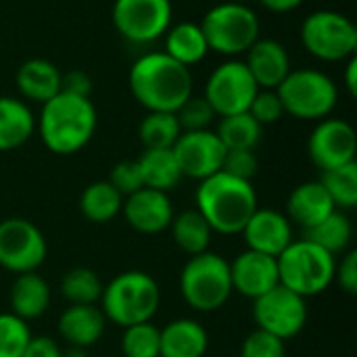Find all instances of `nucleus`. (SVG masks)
<instances>
[{"label":"nucleus","instance_id":"obj_1","mask_svg":"<svg viewBox=\"0 0 357 357\" xmlns=\"http://www.w3.org/2000/svg\"><path fill=\"white\" fill-rule=\"evenodd\" d=\"M130 92L146 111L176 113L192 96V73L169 54L146 52L130 67Z\"/></svg>","mask_w":357,"mask_h":357},{"label":"nucleus","instance_id":"obj_2","mask_svg":"<svg viewBox=\"0 0 357 357\" xmlns=\"http://www.w3.org/2000/svg\"><path fill=\"white\" fill-rule=\"evenodd\" d=\"M96 123V107L88 96L59 92L42 105L36 128L50 153L73 155L92 140Z\"/></svg>","mask_w":357,"mask_h":357},{"label":"nucleus","instance_id":"obj_3","mask_svg":"<svg viewBox=\"0 0 357 357\" xmlns=\"http://www.w3.org/2000/svg\"><path fill=\"white\" fill-rule=\"evenodd\" d=\"M197 211L207 220L213 232L224 236L241 234L257 209V190L253 182L218 172L199 182Z\"/></svg>","mask_w":357,"mask_h":357},{"label":"nucleus","instance_id":"obj_4","mask_svg":"<svg viewBox=\"0 0 357 357\" xmlns=\"http://www.w3.org/2000/svg\"><path fill=\"white\" fill-rule=\"evenodd\" d=\"M159 305V282L151 274L140 270L121 272L115 278H111L102 287V295L98 301V307L105 314L107 322L119 328L153 322Z\"/></svg>","mask_w":357,"mask_h":357},{"label":"nucleus","instance_id":"obj_5","mask_svg":"<svg viewBox=\"0 0 357 357\" xmlns=\"http://www.w3.org/2000/svg\"><path fill=\"white\" fill-rule=\"evenodd\" d=\"M276 264L280 284L303 299L322 295L335 282L337 257L307 238L293 241L276 257Z\"/></svg>","mask_w":357,"mask_h":357},{"label":"nucleus","instance_id":"obj_6","mask_svg":"<svg viewBox=\"0 0 357 357\" xmlns=\"http://www.w3.org/2000/svg\"><path fill=\"white\" fill-rule=\"evenodd\" d=\"M230 264L213 253L205 251L188 257L180 272V295L195 312H218L232 297Z\"/></svg>","mask_w":357,"mask_h":357},{"label":"nucleus","instance_id":"obj_7","mask_svg":"<svg viewBox=\"0 0 357 357\" xmlns=\"http://www.w3.org/2000/svg\"><path fill=\"white\" fill-rule=\"evenodd\" d=\"M284 115L303 121H320L328 117L339 102V88L331 75L318 69H291L276 88Z\"/></svg>","mask_w":357,"mask_h":357},{"label":"nucleus","instance_id":"obj_8","mask_svg":"<svg viewBox=\"0 0 357 357\" xmlns=\"http://www.w3.org/2000/svg\"><path fill=\"white\" fill-rule=\"evenodd\" d=\"M209 50L236 56L251 48V44L259 38V17L249 4L238 2H222L209 8L199 23Z\"/></svg>","mask_w":357,"mask_h":357},{"label":"nucleus","instance_id":"obj_9","mask_svg":"<svg viewBox=\"0 0 357 357\" xmlns=\"http://www.w3.org/2000/svg\"><path fill=\"white\" fill-rule=\"evenodd\" d=\"M301 44L318 61H347L356 56V23L339 10H314L301 23Z\"/></svg>","mask_w":357,"mask_h":357},{"label":"nucleus","instance_id":"obj_10","mask_svg":"<svg viewBox=\"0 0 357 357\" xmlns=\"http://www.w3.org/2000/svg\"><path fill=\"white\" fill-rule=\"evenodd\" d=\"M172 0H115L113 25L121 38L134 44H151L172 25Z\"/></svg>","mask_w":357,"mask_h":357},{"label":"nucleus","instance_id":"obj_11","mask_svg":"<svg viewBox=\"0 0 357 357\" xmlns=\"http://www.w3.org/2000/svg\"><path fill=\"white\" fill-rule=\"evenodd\" d=\"M307 299L278 284L253 301V320L259 331H266L280 341L295 339L307 324Z\"/></svg>","mask_w":357,"mask_h":357},{"label":"nucleus","instance_id":"obj_12","mask_svg":"<svg viewBox=\"0 0 357 357\" xmlns=\"http://www.w3.org/2000/svg\"><path fill=\"white\" fill-rule=\"evenodd\" d=\"M46 255L48 245L36 224L23 218L0 222V268L10 274L38 272Z\"/></svg>","mask_w":357,"mask_h":357},{"label":"nucleus","instance_id":"obj_13","mask_svg":"<svg viewBox=\"0 0 357 357\" xmlns=\"http://www.w3.org/2000/svg\"><path fill=\"white\" fill-rule=\"evenodd\" d=\"M257 90L259 86L255 84L247 65L243 61L230 59L211 71L203 96L207 98L215 115L226 117L249 111V105L255 98Z\"/></svg>","mask_w":357,"mask_h":357},{"label":"nucleus","instance_id":"obj_14","mask_svg":"<svg viewBox=\"0 0 357 357\" xmlns=\"http://www.w3.org/2000/svg\"><path fill=\"white\" fill-rule=\"evenodd\" d=\"M307 153L320 172L354 163L357 153V134L354 126L339 117L320 119L310 134Z\"/></svg>","mask_w":357,"mask_h":357},{"label":"nucleus","instance_id":"obj_15","mask_svg":"<svg viewBox=\"0 0 357 357\" xmlns=\"http://www.w3.org/2000/svg\"><path fill=\"white\" fill-rule=\"evenodd\" d=\"M172 151L182 176L199 182L222 172L226 159V146L213 130L182 132Z\"/></svg>","mask_w":357,"mask_h":357},{"label":"nucleus","instance_id":"obj_16","mask_svg":"<svg viewBox=\"0 0 357 357\" xmlns=\"http://www.w3.org/2000/svg\"><path fill=\"white\" fill-rule=\"evenodd\" d=\"M121 213L132 230L149 236L167 230L176 215L169 195L153 188H140L126 197Z\"/></svg>","mask_w":357,"mask_h":357},{"label":"nucleus","instance_id":"obj_17","mask_svg":"<svg viewBox=\"0 0 357 357\" xmlns=\"http://www.w3.org/2000/svg\"><path fill=\"white\" fill-rule=\"evenodd\" d=\"M228 264H230L232 291L247 299L255 301L257 297L266 295L268 291L280 284L276 257L247 249Z\"/></svg>","mask_w":357,"mask_h":357},{"label":"nucleus","instance_id":"obj_18","mask_svg":"<svg viewBox=\"0 0 357 357\" xmlns=\"http://www.w3.org/2000/svg\"><path fill=\"white\" fill-rule=\"evenodd\" d=\"M241 234L247 243V249L278 257L293 243V224L276 209L257 207Z\"/></svg>","mask_w":357,"mask_h":357},{"label":"nucleus","instance_id":"obj_19","mask_svg":"<svg viewBox=\"0 0 357 357\" xmlns=\"http://www.w3.org/2000/svg\"><path fill=\"white\" fill-rule=\"evenodd\" d=\"M245 54L243 63L261 90H276L293 69L287 46L272 38H257Z\"/></svg>","mask_w":357,"mask_h":357},{"label":"nucleus","instance_id":"obj_20","mask_svg":"<svg viewBox=\"0 0 357 357\" xmlns=\"http://www.w3.org/2000/svg\"><path fill=\"white\" fill-rule=\"evenodd\" d=\"M59 337L67 347H94L107 328V318L98 305H69L59 316Z\"/></svg>","mask_w":357,"mask_h":357},{"label":"nucleus","instance_id":"obj_21","mask_svg":"<svg viewBox=\"0 0 357 357\" xmlns=\"http://www.w3.org/2000/svg\"><path fill=\"white\" fill-rule=\"evenodd\" d=\"M333 211H337L333 199L320 180L299 184L287 199V218L291 224L301 226L305 232L324 222Z\"/></svg>","mask_w":357,"mask_h":357},{"label":"nucleus","instance_id":"obj_22","mask_svg":"<svg viewBox=\"0 0 357 357\" xmlns=\"http://www.w3.org/2000/svg\"><path fill=\"white\" fill-rule=\"evenodd\" d=\"M209 335L205 326L192 318H178L161 328L159 357H205Z\"/></svg>","mask_w":357,"mask_h":357},{"label":"nucleus","instance_id":"obj_23","mask_svg":"<svg viewBox=\"0 0 357 357\" xmlns=\"http://www.w3.org/2000/svg\"><path fill=\"white\" fill-rule=\"evenodd\" d=\"M63 73L54 63L46 59H27L19 65L15 75V86L25 100L44 105L61 92Z\"/></svg>","mask_w":357,"mask_h":357},{"label":"nucleus","instance_id":"obj_24","mask_svg":"<svg viewBox=\"0 0 357 357\" xmlns=\"http://www.w3.org/2000/svg\"><path fill=\"white\" fill-rule=\"evenodd\" d=\"M50 287L38 272L17 274L10 287V314L29 322L42 318L50 307Z\"/></svg>","mask_w":357,"mask_h":357},{"label":"nucleus","instance_id":"obj_25","mask_svg":"<svg viewBox=\"0 0 357 357\" xmlns=\"http://www.w3.org/2000/svg\"><path fill=\"white\" fill-rule=\"evenodd\" d=\"M36 132L29 105L15 96H0V153L23 146Z\"/></svg>","mask_w":357,"mask_h":357},{"label":"nucleus","instance_id":"obj_26","mask_svg":"<svg viewBox=\"0 0 357 357\" xmlns=\"http://www.w3.org/2000/svg\"><path fill=\"white\" fill-rule=\"evenodd\" d=\"M136 163L144 188H153L169 195V190H174L184 178L172 149H144L142 155L136 159Z\"/></svg>","mask_w":357,"mask_h":357},{"label":"nucleus","instance_id":"obj_27","mask_svg":"<svg viewBox=\"0 0 357 357\" xmlns=\"http://www.w3.org/2000/svg\"><path fill=\"white\" fill-rule=\"evenodd\" d=\"M163 38H165L163 52L188 69L192 65H199L209 52L205 33H203L199 23L182 21L176 25H169V29L165 31Z\"/></svg>","mask_w":357,"mask_h":357},{"label":"nucleus","instance_id":"obj_28","mask_svg":"<svg viewBox=\"0 0 357 357\" xmlns=\"http://www.w3.org/2000/svg\"><path fill=\"white\" fill-rule=\"evenodd\" d=\"M167 230H172V238L176 247L188 257L209 251L213 230L197 209H186L176 213Z\"/></svg>","mask_w":357,"mask_h":357},{"label":"nucleus","instance_id":"obj_29","mask_svg":"<svg viewBox=\"0 0 357 357\" xmlns=\"http://www.w3.org/2000/svg\"><path fill=\"white\" fill-rule=\"evenodd\" d=\"M123 207V197L107 182L98 180L88 184L79 197V211L92 224L113 222Z\"/></svg>","mask_w":357,"mask_h":357},{"label":"nucleus","instance_id":"obj_30","mask_svg":"<svg viewBox=\"0 0 357 357\" xmlns=\"http://www.w3.org/2000/svg\"><path fill=\"white\" fill-rule=\"evenodd\" d=\"M226 151H255L261 140L264 126H259L247 111L236 115H226L213 130Z\"/></svg>","mask_w":357,"mask_h":357},{"label":"nucleus","instance_id":"obj_31","mask_svg":"<svg viewBox=\"0 0 357 357\" xmlns=\"http://www.w3.org/2000/svg\"><path fill=\"white\" fill-rule=\"evenodd\" d=\"M305 238L337 257V255H343L345 251H349V245L354 238V226H351V220L343 211L337 209L324 222H320L318 226L307 230Z\"/></svg>","mask_w":357,"mask_h":357},{"label":"nucleus","instance_id":"obj_32","mask_svg":"<svg viewBox=\"0 0 357 357\" xmlns=\"http://www.w3.org/2000/svg\"><path fill=\"white\" fill-rule=\"evenodd\" d=\"M182 128L176 113L146 111L138 123V138L144 149H172L180 138Z\"/></svg>","mask_w":357,"mask_h":357},{"label":"nucleus","instance_id":"obj_33","mask_svg":"<svg viewBox=\"0 0 357 357\" xmlns=\"http://www.w3.org/2000/svg\"><path fill=\"white\" fill-rule=\"evenodd\" d=\"M102 280L90 268H73L61 278V295L69 305H96L102 295Z\"/></svg>","mask_w":357,"mask_h":357},{"label":"nucleus","instance_id":"obj_34","mask_svg":"<svg viewBox=\"0 0 357 357\" xmlns=\"http://www.w3.org/2000/svg\"><path fill=\"white\" fill-rule=\"evenodd\" d=\"M328 197L333 199L339 211L354 209L357 205V163H347L328 172H322L320 178Z\"/></svg>","mask_w":357,"mask_h":357},{"label":"nucleus","instance_id":"obj_35","mask_svg":"<svg viewBox=\"0 0 357 357\" xmlns=\"http://www.w3.org/2000/svg\"><path fill=\"white\" fill-rule=\"evenodd\" d=\"M161 351V328L153 322H142L123 328L121 354L123 357H159Z\"/></svg>","mask_w":357,"mask_h":357},{"label":"nucleus","instance_id":"obj_36","mask_svg":"<svg viewBox=\"0 0 357 357\" xmlns=\"http://www.w3.org/2000/svg\"><path fill=\"white\" fill-rule=\"evenodd\" d=\"M29 324L15 314H0V357H23L31 339Z\"/></svg>","mask_w":357,"mask_h":357},{"label":"nucleus","instance_id":"obj_37","mask_svg":"<svg viewBox=\"0 0 357 357\" xmlns=\"http://www.w3.org/2000/svg\"><path fill=\"white\" fill-rule=\"evenodd\" d=\"M176 117L182 132H199V130H209V126L218 115L205 96H190L180 105Z\"/></svg>","mask_w":357,"mask_h":357},{"label":"nucleus","instance_id":"obj_38","mask_svg":"<svg viewBox=\"0 0 357 357\" xmlns=\"http://www.w3.org/2000/svg\"><path fill=\"white\" fill-rule=\"evenodd\" d=\"M241 357H287V345L278 337L255 328L243 341Z\"/></svg>","mask_w":357,"mask_h":357},{"label":"nucleus","instance_id":"obj_39","mask_svg":"<svg viewBox=\"0 0 357 357\" xmlns=\"http://www.w3.org/2000/svg\"><path fill=\"white\" fill-rule=\"evenodd\" d=\"M247 113L259 126H270V123L280 121V117L284 115V107H282V100H280L276 90H261L259 88L255 98L251 100Z\"/></svg>","mask_w":357,"mask_h":357},{"label":"nucleus","instance_id":"obj_40","mask_svg":"<svg viewBox=\"0 0 357 357\" xmlns=\"http://www.w3.org/2000/svg\"><path fill=\"white\" fill-rule=\"evenodd\" d=\"M123 199L134 195L136 190L144 188L142 186V178H140V169H138V163L136 159H128V161H119L111 174H109V180H107Z\"/></svg>","mask_w":357,"mask_h":357},{"label":"nucleus","instance_id":"obj_41","mask_svg":"<svg viewBox=\"0 0 357 357\" xmlns=\"http://www.w3.org/2000/svg\"><path fill=\"white\" fill-rule=\"evenodd\" d=\"M257 169H259V161H257L255 151H226L222 172L251 182L255 178Z\"/></svg>","mask_w":357,"mask_h":357},{"label":"nucleus","instance_id":"obj_42","mask_svg":"<svg viewBox=\"0 0 357 357\" xmlns=\"http://www.w3.org/2000/svg\"><path fill=\"white\" fill-rule=\"evenodd\" d=\"M335 282L341 287L343 293L356 295L357 293V251L349 249L343 253L341 261L335 268Z\"/></svg>","mask_w":357,"mask_h":357},{"label":"nucleus","instance_id":"obj_43","mask_svg":"<svg viewBox=\"0 0 357 357\" xmlns=\"http://www.w3.org/2000/svg\"><path fill=\"white\" fill-rule=\"evenodd\" d=\"M61 92H69V94H77V96H88L92 92V79L86 71H69L61 77Z\"/></svg>","mask_w":357,"mask_h":357},{"label":"nucleus","instance_id":"obj_44","mask_svg":"<svg viewBox=\"0 0 357 357\" xmlns=\"http://www.w3.org/2000/svg\"><path fill=\"white\" fill-rule=\"evenodd\" d=\"M23 357H63V349L52 337L40 335V337L29 339V343L23 351Z\"/></svg>","mask_w":357,"mask_h":357},{"label":"nucleus","instance_id":"obj_45","mask_svg":"<svg viewBox=\"0 0 357 357\" xmlns=\"http://www.w3.org/2000/svg\"><path fill=\"white\" fill-rule=\"evenodd\" d=\"M272 13H291L303 4V0H259Z\"/></svg>","mask_w":357,"mask_h":357},{"label":"nucleus","instance_id":"obj_46","mask_svg":"<svg viewBox=\"0 0 357 357\" xmlns=\"http://www.w3.org/2000/svg\"><path fill=\"white\" fill-rule=\"evenodd\" d=\"M343 79H345V86H347V92L351 96L357 94V56L347 59V65H345V73H343Z\"/></svg>","mask_w":357,"mask_h":357},{"label":"nucleus","instance_id":"obj_47","mask_svg":"<svg viewBox=\"0 0 357 357\" xmlns=\"http://www.w3.org/2000/svg\"><path fill=\"white\" fill-rule=\"evenodd\" d=\"M63 357H88V354H86V349H82V347H67V349L63 351Z\"/></svg>","mask_w":357,"mask_h":357},{"label":"nucleus","instance_id":"obj_48","mask_svg":"<svg viewBox=\"0 0 357 357\" xmlns=\"http://www.w3.org/2000/svg\"><path fill=\"white\" fill-rule=\"evenodd\" d=\"M230 2H238V4H249L251 0H230Z\"/></svg>","mask_w":357,"mask_h":357}]
</instances>
